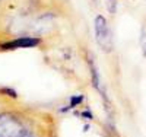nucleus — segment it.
<instances>
[{"mask_svg": "<svg viewBox=\"0 0 146 137\" xmlns=\"http://www.w3.org/2000/svg\"><path fill=\"white\" fill-rule=\"evenodd\" d=\"M0 137H58L53 114L23 102L0 99Z\"/></svg>", "mask_w": 146, "mask_h": 137, "instance_id": "f257e3e1", "label": "nucleus"}, {"mask_svg": "<svg viewBox=\"0 0 146 137\" xmlns=\"http://www.w3.org/2000/svg\"><path fill=\"white\" fill-rule=\"evenodd\" d=\"M94 32H95V41L98 47L104 53H111L114 48L113 41V31L110 28V23L105 16L96 15L94 19Z\"/></svg>", "mask_w": 146, "mask_h": 137, "instance_id": "f03ea898", "label": "nucleus"}, {"mask_svg": "<svg viewBox=\"0 0 146 137\" xmlns=\"http://www.w3.org/2000/svg\"><path fill=\"white\" fill-rule=\"evenodd\" d=\"M41 44V38L36 35H22L0 42V51H15L22 48H34Z\"/></svg>", "mask_w": 146, "mask_h": 137, "instance_id": "7ed1b4c3", "label": "nucleus"}, {"mask_svg": "<svg viewBox=\"0 0 146 137\" xmlns=\"http://www.w3.org/2000/svg\"><path fill=\"white\" fill-rule=\"evenodd\" d=\"M86 101H88V98H86V95H85L83 92L75 93V95H72L70 98H67V101L62 107H58L57 113L62 114V115L72 114L73 111H76V109L82 108L83 105H86Z\"/></svg>", "mask_w": 146, "mask_h": 137, "instance_id": "20e7f679", "label": "nucleus"}, {"mask_svg": "<svg viewBox=\"0 0 146 137\" xmlns=\"http://www.w3.org/2000/svg\"><path fill=\"white\" fill-rule=\"evenodd\" d=\"M72 115L76 117V118H79V120L83 121V122H92V121L95 120L94 111H92L88 105H83L82 108H79V109H76V111H73Z\"/></svg>", "mask_w": 146, "mask_h": 137, "instance_id": "39448f33", "label": "nucleus"}, {"mask_svg": "<svg viewBox=\"0 0 146 137\" xmlns=\"http://www.w3.org/2000/svg\"><path fill=\"white\" fill-rule=\"evenodd\" d=\"M139 42H140L142 54H143V57H146V31H145V29H143L142 34H140V40H139Z\"/></svg>", "mask_w": 146, "mask_h": 137, "instance_id": "423d86ee", "label": "nucleus"}, {"mask_svg": "<svg viewBox=\"0 0 146 137\" xmlns=\"http://www.w3.org/2000/svg\"><path fill=\"white\" fill-rule=\"evenodd\" d=\"M108 2H115V0H108Z\"/></svg>", "mask_w": 146, "mask_h": 137, "instance_id": "0eeeda50", "label": "nucleus"}]
</instances>
